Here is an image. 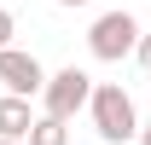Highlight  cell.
Wrapping results in <instances>:
<instances>
[{
    "instance_id": "4",
    "label": "cell",
    "mask_w": 151,
    "mask_h": 145,
    "mask_svg": "<svg viewBox=\"0 0 151 145\" xmlns=\"http://www.w3.org/2000/svg\"><path fill=\"white\" fill-rule=\"evenodd\" d=\"M0 87L18 93V99H35L47 87V70H41L35 52H23V47H0Z\"/></svg>"
},
{
    "instance_id": "8",
    "label": "cell",
    "mask_w": 151,
    "mask_h": 145,
    "mask_svg": "<svg viewBox=\"0 0 151 145\" xmlns=\"http://www.w3.org/2000/svg\"><path fill=\"white\" fill-rule=\"evenodd\" d=\"M12 35H18V18H12V12L0 6V47H12Z\"/></svg>"
},
{
    "instance_id": "1",
    "label": "cell",
    "mask_w": 151,
    "mask_h": 145,
    "mask_svg": "<svg viewBox=\"0 0 151 145\" xmlns=\"http://www.w3.org/2000/svg\"><path fill=\"white\" fill-rule=\"evenodd\" d=\"M87 110H93V128H99L105 145H128L134 134H139V105H134V93H122L116 81H93Z\"/></svg>"
},
{
    "instance_id": "11",
    "label": "cell",
    "mask_w": 151,
    "mask_h": 145,
    "mask_svg": "<svg viewBox=\"0 0 151 145\" xmlns=\"http://www.w3.org/2000/svg\"><path fill=\"white\" fill-rule=\"evenodd\" d=\"M0 145H23V139H0Z\"/></svg>"
},
{
    "instance_id": "5",
    "label": "cell",
    "mask_w": 151,
    "mask_h": 145,
    "mask_svg": "<svg viewBox=\"0 0 151 145\" xmlns=\"http://www.w3.org/2000/svg\"><path fill=\"white\" fill-rule=\"evenodd\" d=\"M29 122H35V105L18 93H0V139H23Z\"/></svg>"
},
{
    "instance_id": "3",
    "label": "cell",
    "mask_w": 151,
    "mask_h": 145,
    "mask_svg": "<svg viewBox=\"0 0 151 145\" xmlns=\"http://www.w3.org/2000/svg\"><path fill=\"white\" fill-rule=\"evenodd\" d=\"M87 93H93V75H87V70H76V64H64V70L47 75V87H41L35 99L47 105V116L70 122L76 110H87Z\"/></svg>"
},
{
    "instance_id": "6",
    "label": "cell",
    "mask_w": 151,
    "mask_h": 145,
    "mask_svg": "<svg viewBox=\"0 0 151 145\" xmlns=\"http://www.w3.org/2000/svg\"><path fill=\"white\" fill-rule=\"evenodd\" d=\"M23 145H70V122H58V116L41 110L35 122H29V134H23Z\"/></svg>"
},
{
    "instance_id": "7",
    "label": "cell",
    "mask_w": 151,
    "mask_h": 145,
    "mask_svg": "<svg viewBox=\"0 0 151 145\" xmlns=\"http://www.w3.org/2000/svg\"><path fill=\"white\" fill-rule=\"evenodd\" d=\"M128 58H139V70H151V35H145V29H139V41H134Z\"/></svg>"
},
{
    "instance_id": "2",
    "label": "cell",
    "mask_w": 151,
    "mask_h": 145,
    "mask_svg": "<svg viewBox=\"0 0 151 145\" xmlns=\"http://www.w3.org/2000/svg\"><path fill=\"white\" fill-rule=\"evenodd\" d=\"M134 41H139V18L134 12H99L93 29H87V52L99 58V64H122V58L134 52Z\"/></svg>"
},
{
    "instance_id": "10",
    "label": "cell",
    "mask_w": 151,
    "mask_h": 145,
    "mask_svg": "<svg viewBox=\"0 0 151 145\" xmlns=\"http://www.w3.org/2000/svg\"><path fill=\"white\" fill-rule=\"evenodd\" d=\"M58 6H87V0H58Z\"/></svg>"
},
{
    "instance_id": "9",
    "label": "cell",
    "mask_w": 151,
    "mask_h": 145,
    "mask_svg": "<svg viewBox=\"0 0 151 145\" xmlns=\"http://www.w3.org/2000/svg\"><path fill=\"white\" fill-rule=\"evenodd\" d=\"M134 139H139V145H151V128H139V134H134Z\"/></svg>"
}]
</instances>
